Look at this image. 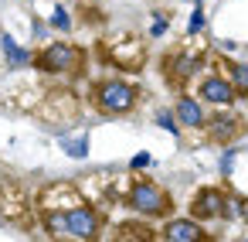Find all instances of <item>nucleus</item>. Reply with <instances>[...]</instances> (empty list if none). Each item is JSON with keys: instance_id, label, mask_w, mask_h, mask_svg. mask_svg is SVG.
Masks as SVG:
<instances>
[{"instance_id": "1", "label": "nucleus", "mask_w": 248, "mask_h": 242, "mask_svg": "<svg viewBox=\"0 0 248 242\" xmlns=\"http://www.w3.org/2000/svg\"><path fill=\"white\" fill-rule=\"evenodd\" d=\"M31 69L51 79H72L85 69V52L72 41H48L31 55Z\"/></svg>"}, {"instance_id": "2", "label": "nucleus", "mask_w": 248, "mask_h": 242, "mask_svg": "<svg viewBox=\"0 0 248 242\" xmlns=\"http://www.w3.org/2000/svg\"><path fill=\"white\" fill-rule=\"evenodd\" d=\"M92 106L99 116H129L140 106V89L126 79H102L92 86Z\"/></svg>"}, {"instance_id": "3", "label": "nucleus", "mask_w": 248, "mask_h": 242, "mask_svg": "<svg viewBox=\"0 0 248 242\" xmlns=\"http://www.w3.org/2000/svg\"><path fill=\"white\" fill-rule=\"evenodd\" d=\"M126 208L136 211V215H143V218H170L173 215V194L163 184H156L150 177H140V181L129 184Z\"/></svg>"}, {"instance_id": "4", "label": "nucleus", "mask_w": 248, "mask_h": 242, "mask_svg": "<svg viewBox=\"0 0 248 242\" xmlns=\"http://www.w3.org/2000/svg\"><path fill=\"white\" fill-rule=\"evenodd\" d=\"M65 222H68V239L92 242V239H99V232H102V215H99L92 205H85V201L68 205V208H65Z\"/></svg>"}, {"instance_id": "5", "label": "nucleus", "mask_w": 248, "mask_h": 242, "mask_svg": "<svg viewBox=\"0 0 248 242\" xmlns=\"http://www.w3.org/2000/svg\"><path fill=\"white\" fill-rule=\"evenodd\" d=\"M197 99L207 103V106H217V109H228L238 96L228 82V75H204L201 86H197Z\"/></svg>"}, {"instance_id": "6", "label": "nucleus", "mask_w": 248, "mask_h": 242, "mask_svg": "<svg viewBox=\"0 0 248 242\" xmlns=\"http://www.w3.org/2000/svg\"><path fill=\"white\" fill-rule=\"evenodd\" d=\"M224 191L221 188H201L194 198H190V218L197 222H211V218H221L224 215Z\"/></svg>"}, {"instance_id": "7", "label": "nucleus", "mask_w": 248, "mask_h": 242, "mask_svg": "<svg viewBox=\"0 0 248 242\" xmlns=\"http://www.w3.org/2000/svg\"><path fill=\"white\" fill-rule=\"evenodd\" d=\"M160 239L163 242H204L207 232L201 228L197 218H163Z\"/></svg>"}, {"instance_id": "8", "label": "nucleus", "mask_w": 248, "mask_h": 242, "mask_svg": "<svg viewBox=\"0 0 248 242\" xmlns=\"http://www.w3.org/2000/svg\"><path fill=\"white\" fill-rule=\"evenodd\" d=\"M197 69H201V55H190V52H173L163 58V75L173 86H184L190 75H197Z\"/></svg>"}, {"instance_id": "9", "label": "nucleus", "mask_w": 248, "mask_h": 242, "mask_svg": "<svg viewBox=\"0 0 248 242\" xmlns=\"http://www.w3.org/2000/svg\"><path fill=\"white\" fill-rule=\"evenodd\" d=\"M173 116H177V123H180V126H187V130H204V123H207L204 103H201V99H194V96H180V99H177V106H173Z\"/></svg>"}, {"instance_id": "10", "label": "nucleus", "mask_w": 248, "mask_h": 242, "mask_svg": "<svg viewBox=\"0 0 248 242\" xmlns=\"http://www.w3.org/2000/svg\"><path fill=\"white\" fill-rule=\"evenodd\" d=\"M0 52H4V62H7V69H28L31 65V52L24 48V45H17L14 41V35H0Z\"/></svg>"}, {"instance_id": "11", "label": "nucleus", "mask_w": 248, "mask_h": 242, "mask_svg": "<svg viewBox=\"0 0 248 242\" xmlns=\"http://www.w3.org/2000/svg\"><path fill=\"white\" fill-rule=\"evenodd\" d=\"M204 126H207V133H211L214 143H228V140L238 133V120H234V116H214V120H207Z\"/></svg>"}, {"instance_id": "12", "label": "nucleus", "mask_w": 248, "mask_h": 242, "mask_svg": "<svg viewBox=\"0 0 248 242\" xmlns=\"http://www.w3.org/2000/svg\"><path fill=\"white\" fill-rule=\"evenodd\" d=\"M45 232H48L51 239H68L65 208H48V211H45Z\"/></svg>"}, {"instance_id": "13", "label": "nucleus", "mask_w": 248, "mask_h": 242, "mask_svg": "<svg viewBox=\"0 0 248 242\" xmlns=\"http://www.w3.org/2000/svg\"><path fill=\"white\" fill-rule=\"evenodd\" d=\"M62 143V150L72 157V160H85L89 157V137L85 133H75V137H62L58 140Z\"/></svg>"}, {"instance_id": "14", "label": "nucleus", "mask_w": 248, "mask_h": 242, "mask_svg": "<svg viewBox=\"0 0 248 242\" xmlns=\"http://www.w3.org/2000/svg\"><path fill=\"white\" fill-rule=\"evenodd\" d=\"M228 82H231V89H234V96H241V99H248V65H241V62H234V65H228Z\"/></svg>"}, {"instance_id": "15", "label": "nucleus", "mask_w": 248, "mask_h": 242, "mask_svg": "<svg viewBox=\"0 0 248 242\" xmlns=\"http://www.w3.org/2000/svg\"><path fill=\"white\" fill-rule=\"evenodd\" d=\"M48 24L55 28V31H62V35H68L75 24H72V14H68V7H62V4H55L51 7V14H48Z\"/></svg>"}, {"instance_id": "16", "label": "nucleus", "mask_w": 248, "mask_h": 242, "mask_svg": "<svg viewBox=\"0 0 248 242\" xmlns=\"http://www.w3.org/2000/svg\"><path fill=\"white\" fill-rule=\"evenodd\" d=\"M153 123H156L160 130H167L170 137H180V123H177V116H173V109H156V116H153Z\"/></svg>"}, {"instance_id": "17", "label": "nucleus", "mask_w": 248, "mask_h": 242, "mask_svg": "<svg viewBox=\"0 0 248 242\" xmlns=\"http://www.w3.org/2000/svg\"><path fill=\"white\" fill-rule=\"evenodd\" d=\"M204 24H207V17H204V7H201V4H194V11H190V21H187V38L201 35V31H204Z\"/></svg>"}, {"instance_id": "18", "label": "nucleus", "mask_w": 248, "mask_h": 242, "mask_svg": "<svg viewBox=\"0 0 248 242\" xmlns=\"http://www.w3.org/2000/svg\"><path fill=\"white\" fill-rule=\"evenodd\" d=\"M167 31H170V17L167 14H156L153 17V28H150V38H163Z\"/></svg>"}, {"instance_id": "19", "label": "nucleus", "mask_w": 248, "mask_h": 242, "mask_svg": "<svg viewBox=\"0 0 248 242\" xmlns=\"http://www.w3.org/2000/svg\"><path fill=\"white\" fill-rule=\"evenodd\" d=\"M150 164H153V157H150L146 150H143V154H133V157H129V167H133V171H143V167H150Z\"/></svg>"}, {"instance_id": "20", "label": "nucleus", "mask_w": 248, "mask_h": 242, "mask_svg": "<svg viewBox=\"0 0 248 242\" xmlns=\"http://www.w3.org/2000/svg\"><path fill=\"white\" fill-rule=\"evenodd\" d=\"M231 167H234V150H224V154H221V174L228 177V174H231Z\"/></svg>"}, {"instance_id": "21", "label": "nucleus", "mask_w": 248, "mask_h": 242, "mask_svg": "<svg viewBox=\"0 0 248 242\" xmlns=\"http://www.w3.org/2000/svg\"><path fill=\"white\" fill-rule=\"evenodd\" d=\"M241 218H245V222H248V198H245V201H241Z\"/></svg>"}]
</instances>
